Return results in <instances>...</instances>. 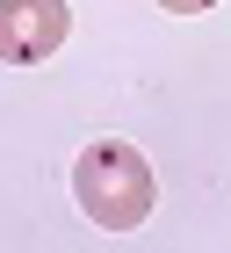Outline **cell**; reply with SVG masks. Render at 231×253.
Here are the masks:
<instances>
[{"instance_id":"obj_3","label":"cell","mask_w":231,"mask_h":253,"mask_svg":"<svg viewBox=\"0 0 231 253\" xmlns=\"http://www.w3.org/2000/svg\"><path fill=\"white\" fill-rule=\"evenodd\" d=\"M166 15H202V7H217V0H159Z\"/></svg>"},{"instance_id":"obj_2","label":"cell","mask_w":231,"mask_h":253,"mask_svg":"<svg viewBox=\"0 0 231 253\" xmlns=\"http://www.w3.org/2000/svg\"><path fill=\"white\" fill-rule=\"evenodd\" d=\"M73 37L65 0H0V65H43Z\"/></svg>"},{"instance_id":"obj_1","label":"cell","mask_w":231,"mask_h":253,"mask_svg":"<svg viewBox=\"0 0 231 253\" xmlns=\"http://www.w3.org/2000/svg\"><path fill=\"white\" fill-rule=\"evenodd\" d=\"M152 167H145V152L137 145H123V137H101V145H87L73 167V203L87 210V224H101V232H137L145 217H152Z\"/></svg>"}]
</instances>
